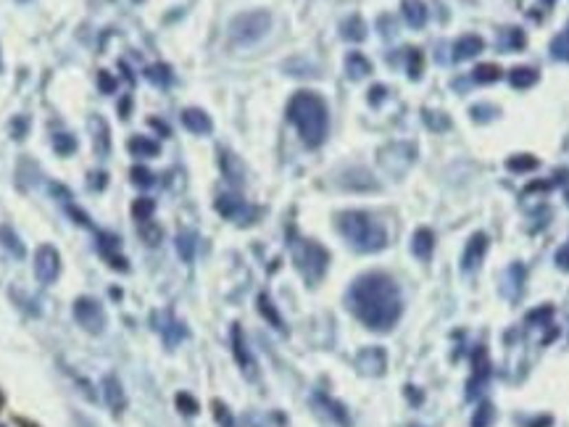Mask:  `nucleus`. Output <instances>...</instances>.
<instances>
[{
    "instance_id": "nucleus-36",
    "label": "nucleus",
    "mask_w": 569,
    "mask_h": 427,
    "mask_svg": "<svg viewBox=\"0 0 569 427\" xmlns=\"http://www.w3.org/2000/svg\"><path fill=\"white\" fill-rule=\"evenodd\" d=\"M498 116V111H495V106H485V103H477V106H472V119L474 122H490V119H495Z\"/></svg>"
},
{
    "instance_id": "nucleus-51",
    "label": "nucleus",
    "mask_w": 569,
    "mask_h": 427,
    "mask_svg": "<svg viewBox=\"0 0 569 427\" xmlns=\"http://www.w3.org/2000/svg\"><path fill=\"white\" fill-rule=\"evenodd\" d=\"M414 427H416V425H414Z\"/></svg>"
},
{
    "instance_id": "nucleus-14",
    "label": "nucleus",
    "mask_w": 569,
    "mask_h": 427,
    "mask_svg": "<svg viewBox=\"0 0 569 427\" xmlns=\"http://www.w3.org/2000/svg\"><path fill=\"white\" fill-rule=\"evenodd\" d=\"M411 251H414L416 259H422V261H427V259L432 256V251H435V235H432L429 227H419V230H416L414 243H411Z\"/></svg>"
},
{
    "instance_id": "nucleus-31",
    "label": "nucleus",
    "mask_w": 569,
    "mask_h": 427,
    "mask_svg": "<svg viewBox=\"0 0 569 427\" xmlns=\"http://www.w3.org/2000/svg\"><path fill=\"white\" fill-rule=\"evenodd\" d=\"M553 319V306L546 303V306H537L533 311H527V325H546Z\"/></svg>"
},
{
    "instance_id": "nucleus-29",
    "label": "nucleus",
    "mask_w": 569,
    "mask_h": 427,
    "mask_svg": "<svg viewBox=\"0 0 569 427\" xmlns=\"http://www.w3.org/2000/svg\"><path fill=\"white\" fill-rule=\"evenodd\" d=\"M406 56H409V77L419 79L422 72H425V56H422V50L419 47H409Z\"/></svg>"
},
{
    "instance_id": "nucleus-38",
    "label": "nucleus",
    "mask_w": 569,
    "mask_h": 427,
    "mask_svg": "<svg viewBox=\"0 0 569 427\" xmlns=\"http://www.w3.org/2000/svg\"><path fill=\"white\" fill-rule=\"evenodd\" d=\"M74 148H77V140H74L71 135H66V132H58V135H56V151H58V153L69 156Z\"/></svg>"
},
{
    "instance_id": "nucleus-30",
    "label": "nucleus",
    "mask_w": 569,
    "mask_h": 427,
    "mask_svg": "<svg viewBox=\"0 0 569 427\" xmlns=\"http://www.w3.org/2000/svg\"><path fill=\"white\" fill-rule=\"evenodd\" d=\"M153 211H156V204H153V198H137V201L132 204V214H135V219L148 221Z\"/></svg>"
},
{
    "instance_id": "nucleus-25",
    "label": "nucleus",
    "mask_w": 569,
    "mask_h": 427,
    "mask_svg": "<svg viewBox=\"0 0 569 427\" xmlns=\"http://www.w3.org/2000/svg\"><path fill=\"white\" fill-rule=\"evenodd\" d=\"M103 391H106V401L111 404V409L119 411L124 409V393H122V385L116 382L113 377H109L103 382Z\"/></svg>"
},
{
    "instance_id": "nucleus-37",
    "label": "nucleus",
    "mask_w": 569,
    "mask_h": 427,
    "mask_svg": "<svg viewBox=\"0 0 569 427\" xmlns=\"http://www.w3.org/2000/svg\"><path fill=\"white\" fill-rule=\"evenodd\" d=\"M132 182L137 188H150L153 185V174H150V169H145V166H135L132 169Z\"/></svg>"
},
{
    "instance_id": "nucleus-5",
    "label": "nucleus",
    "mask_w": 569,
    "mask_h": 427,
    "mask_svg": "<svg viewBox=\"0 0 569 427\" xmlns=\"http://www.w3.org/2000/svg\"><path fill=\"white\" fill-rule=\"evenodd\" d=\"M298 272L306 277V283L314 285L316 280H322L324 269L330 264V253L327 248H322L314 240H298L295 243V256H293Z\"/></svg>"
},
{
    "instance_id": "nucleus-33",
    "label": "nucleus",
    "mask_w": 569,
    "mask_h": 427,
    "mask_svg": "<svg viewBox=\"0 0 569 427\" xmlns=\"http://www.w3.org/2000/svg\"><path fill=\"white\" fill-rule=\"evenodd\" d=\"M177 248H179V256H182L185 261H190L192 253H195V237L190 235V232H182V235L177 237Z\"/></svg>"
},
{
    "instance_id": "nucleus-48",
    "label": "nucleus",
    "mask_w": 569,
    "mask_h": 427,
    "mask_svg": "<svg viewBox=\"0 0 569 427\" xmlns=\"http://www.w3.org/2000/svg\"><path fill=\"white\" fill-rule=\"evenodd\" d=\"M567 201H569V193H567Z\"/></svg>"
},
{
    "instance_id": "nucleus-28",
    "label": "nucleus",
    "mask_w": 569,
    "mask_h": 427,
    "mask_svg": "<svg viewBox=\"0 0 569 427\" xmlns=\"http://www.w3.org/2000/svg\"><path fill=\"white\" fill-rule=\"evenodd\" d=\"M551 56L559 61H569V32H561L551 40Z\"/></svg>"
},
{
    "instance_id": "nucleus-15",
    "label": "nucleus",
    "mask_w": 569,
    "mask_h": 427,
    "mask_svg": "<svg viewBox=\"0 0 569 427\" xmlns=\"http://www.w3.org/2000/svg\"><path fill=\"white\" fill-rule=\"evenodd\" d=\"M401 11H403V19L411 30H422L427 21V8L422 0H403L401 3Z\"/></svg>"
},
{
    "instance_id": "nucleus-7",
    "label": "nucleus",
    "mask_w": 569,
    "mask_h": 427,
    "mask_svg": "<svg viewBox=\"0 0 569 427\" xmlns=\"http://www.w3.org/2000/svg\"><path fill=\"white\" fill-rule=\"evenodd\" d=\"M490 377V359L485 348H474L472 353V377L467 385V398H477L480 391L485 388V382Z\"/></svg>"
},
{
    "instance_id": "nucleus-18",
    "label": "nucleus",
    "mask_w": 569,
    "mask_h": 427,
    "mask_svg": "<svg viewBox=\"0 0 569 427\" xmlns=\"http://www.w3.org/2000/svg\"><path fill=\"white\" fill-rule=\"evenodd\" d=\"M346 72L350 79H364L372 74V63H369V58L361 56V53H350V56L346 58Z\"/></svg>"
},
{
    "instance_id": "nucleus-35",
    "label": "nucleus",
    "mask_w": 569,
    "mask_h": 427,
    "mask_svg": "<svg viewBox=\"0 0 569 427\" xmlns=\"http://www.w3.org/2000/svg\"><path fill=\"white\" fill-rule=\"evenodd\" d=\"M0 243H3L5 248H11L16 256H24V245L16 240V235L11 232V230H8V227H0Z\"/></svg>"
},
{
    "instance_id": "nucleus-27",
    "label": "nucleus",
    "mask_w": 569,
    "mask_h": 427,
    "mask_svg": "<svg viewBox=\"0 0 569 427\" xmlns=\"http://www.w3.org/2000/svg\"><path fill=\"white\" fill-rule=\"evenodd\" d=\"M493 417H495V409H493V404H490V401H482V404L477 406V411H474L472 427H490Z\"/></svg>"
},
{
    "instance_id": "nucleus-17",
    "label": "nucleus",
    "mask_w": 569,
    "mask_h": 427,
    "mask_svg": "<svg viewBox=\"0 0 569 427\" xmlns=\"http://www.w3.org/2000/svg\"><path fill=\"white\" fill-rule=\"evenodd\" d=\"M537 69H533V66H514L511 72H509V82H511V87H517V90H527V87H533L537 82Z\"/></svg>"
},
{
    "instance_id": "nucleus-12",
    "label": "nucleus",
    "mask_w": 569,
    "mask_h": 427,
    "mask_svg": "<svg viewBox=\"0 0 569 427\" xmlns=\"http://www.w3.org/2000/svg\"><path fill=\"white\" fill-rule=\"evenodd\" d=\"M485 50V40L480 34H464L458 37L456 45H454V58L456 61H467V58H474Z\"/></svg>"
},
{
    "instance_id": "nucleus-24",
    "label": "nucleus",
    "mask_w": 569,
    "mask_h": 427,
    "mask_svg": "<svg viewBox=\"0 0 569 427\" xmlns=\"http://www.w3.org/2000/svg\"><path fill=\"white\" fill-rule=\"evenodd\" d=\"M472 79L474 82H480V85L498 82V79H501V66H498V63H480V66H474Z\"/></svg>"
},
{
    "instance_id": "nucleus-21",
    "label": "nucleus",
    "mask_w": 569,
    "mask_h": 427,
    "mask_svg": "<svg viewBox=\"0 0 569 427\" xmlns=\"http://www.w3.org/2000/svg\"><path fill=\"white\" fill-rule=\"evenodd\" d=\"M506 280H511V283H514V287L504 285V293L511 300H517V296L522 293V285H524V267H522V264H511V267H509V272H506Z\"/></svg>"
},
{
    "instance_id": "nucleus-44",
    "label": "nucleus",
    "mask_w": 569,
    "mask_h": 427,
    "mask_svg": "<svg viewBox=\"0 0 569 427\" xmlns=\"http://www.w3.org/2000/svg\"><path fill=\"white\" fill-rule=\"evenodd\" d=\"M553 419L551 417H540V419H533V422H527V427H551Z\"/></svg>"
},
{
    "instance_id": "nucleus-32",
    "label": "nucleus",
    "mask_w": 569,
    "mask_h": 427,
    "mask_svg": "<svg viewBox=\"0 0 569 427\" xmlns=\"http://www.w3.org/2000/svg\"><path fill=\"white\" fill-rule=\"evenodd\" d=\"M148 79H153L156 85H169L172 82V72H169V66H164V63H156V66H148Z\"/></svg>"
},
{
    "instance_id": "nucleus-11",
    "label": "nucleus",
    "mask_w": 569,
    "mask_h": 427,
    "mask_svg": "<svg viewBox=\"0 0 569 427\" xmlns=\"http://www.w3.org/2000/svg\"><path fill=\"white\" fill-rule=\"evenodd\" d=\"M385 351L382 348H364L359 353V369L361 375H369V377H377L385 372Z\"/></svg>"
},
{
    "instance_id": "nucleus-42",
    "label": "nucleus",
    "mask_w": 569,
    "mask_h": 427,
    "mask_svg": "<svg viewBox=\"0 0 569 427\" xmlns=\"http://www.w3.org/2000/svg\"><path fill=\"white\" fill-rule=\"evenodd\" d=\"M556 264H559L561 269H569V243L556 251Z\"/></svg>"
},
{
    "instance_id": "nucleus-49",
    "label": "nucleus",
    "mask_w": 569,
    "mask_h": 427,
    "mask_svg": "<svg viewBox=\"0 0 569 427\" xmlns=\"http://www.w3.org/2000/svg\"><path fill=\"white\" fill-rule=\"evenodd\" d=\"M567 32H569V27H567Z\"/></svg>"
},
{
    "instance_id": "nucleus-16",
    "label": "nucleus",
    "mask_w": 569,
    "mask_h": 427,
    "mask_svg": "<svg viewBox=\"0 0 569 427\" xmlns=\"http://www.w3.org/2000/svg\"><path fill=\"white\" fill-rule=\"evenodd\" d=\"M232 351H235V362L240 364V369L251 372V369H253V359H251V351H248V346H245V338H243V330H240V325H235V327H232Z\"/></svg>"
},
{
    "instance_id": "nucleus-8",
    "label": "nucleus",
    "mask_w": 569,
    "mask_h": 427,
    "mask_svg": "<svg viewBox=\"0 0 569 427\" xmlns=\"http://www.w3.org/2000/svg\"><path fill=\"white\" fill-rule=\"evenodd\" d=\"M216 208H219V214L224 219H232L237 224H248L251 221L245 214H251L253 208L237 193H221L219 198H216ZM251 217H256V214H251Z\"/></svg>"
},
{
    "instance_id": "nucleus-2",
    "label": "nucleus",
    "mask_w": 569,
    "mask_h": 427,
    "mask_svg": "<svg viewBox=\"0 0 569 427\" xmlns=\"http://www.w3.org/2000/svg\"><path fill=\"white\" fill-rule=\"evenodd\" d=\"M287 119L295 124L298 135L309 148H319L327 129H330V113H327V103L311 90H298L287 103Z\"/></svg>"
},
{
    "instance_id": "nucleus-45",
    "label": "nucleus",
    "mask_w": 569,
    "mask_h": 427,
    "mask_svg": "<svg viewBox=\"0 0 569 427\" xmlns=\"http://www.w3.org/2000/svg\"><path fill=\"white\" fill-rule=\"evenodd\" d=\"M379 98H385V87H382V85H375V90L369 93V100H372V103H377Z\"/></svg>"
},
{
    "instance_id": "nucleus-22",
    "label": "nucleus",
    "mask_w": 569,
    "mask_h": 427,
    "mask_svg": "<svg viewBox=\"0 0 569 427\" xmlns=\"http://www.w3.org/2000/svg\"><path fill=\"white\" fill-rule=\"evenodd\" d=\"M340 34H343L346 40H353V43H361L364 37H366V27H364V19H361V16H350V19H346V24L340 27Z\"/></svg>"
},
{
    "instance_id": "nucleus-50",
    "label": "nucleus",
    "mask_w": 569,
    "mask_h": 427,
    "mask_svg": "<svg viewBox=\"0 0 569 427\" xmlns=\"http://www.w3.org/2000/svg\"><path fill=\"white\" fill-rule=\"evenodd\" d=\"M0 427H3V425H0Z\"/></svg>"
},
{
    "instance_id": "nucleus-10",
    "label": "nucleus",
    "mask_w": 569,
    "mask_h": 427,
    "mask_svg": "<svg viewBox=\"0 0 569 427\" xmlns=\"http://www.w3.org/2000/svg\"><path fill=\"white\" fill-rule=\"evenodd\" d=\"M485 253H488V235H485V232H474L472 240H469L467 248H464L461 269H464V272H474V269L482 264Z\"/></svg>"
},
{
    "instance_id": "nucleus-23",
    "label": "nucleus",
    "mask_w": 569,
    "mask_h": 427,
    "mask_svg": "<svg viewBox=\"0 0 569 427\" xmlns=\"http://www.w3.org/2000/svg\"><path fill=\"white\" fill-rule=\"evenodd\" d=\"M126 148H129V153H135V156H145V158L158 156V142L148 140V138H132V140L126 142Z\"/></svg>"
},
{
    "instance_id": "nucleus-6",
    "label": "nucleus",
    "mask_w": 569,
    "mask_h": 427,
    "mask_svg": "<svg viewBox=\"0 0 569 427\" xmlns=\"http://www.w3.org/2000/svg\"><path fill=\"white\" fill-rule=\"evenodd\" d=\"M61 272V259H58V251L53 245H43L37 248V256H34V274L40 277V283H56Z\"/></svg>"
},
{
    "instance_id": "nucleus-20",
    "label": "nucleus",
    "mask_w": 569,
    "mask_h": 427,
    "mask_svg": "<svg viewBox=\"0 0 569 427\" xmlns=\"http://www.w3.org/2000/svg\"><path fill=\"white\" fill-rule=\"evenodd\" d=\"M537 161L535 156H530V153H517V156L506 158V169L514 174H524V172H533V169H537Z\"/></svg>"
},
{
    "instance_id": "nucleus-3",
    "label": "nucleus",
    "mask_w": 569,
    "mask_h": 427,
    "mask_svg": "<svg viewBox=\"0 0 569 427\" xmlns=\"http://www.w3.org/2000/svg\"><path fill=\"white\" fill-rule=\"evenodd\" d=\"M337 230L348 243L361 253L382 251L388 245V232L372 214L366 211H343L337 217Z\"/></svg>"
},
{
    "instance_id": "nucleus-43",
    "label": "nucleus",
    "mask_w": 569,
    "mask_h": 427,
    "mask_svg": "<svg viewBox=\"0 0 569 427\" xmlns=\"http://www.w3.org/2000/svg\"><path fill=\"white\" fill-rule=\"evenodd\" d=\"M553 182H546V179H540V182H530L527 188H524V193H535V190H551Z\"/></svg>"
},
{
    "instance_id": "nucleus-46",
    "label": "nucleus",
    "mask_w": 569,
    "mask_h": 427,
    "mask_svg": "<svg viewBox=\"0 0 569 427\" xmlns=\"http://www.w3.org/2000/svg\"><path fill=\"white\" fill-rule=\"evenodd\" d=\"M148 124L150 127H156L158 132H161V135H164V138H166V135H169V127L164 124V122H158V119H150V122H148Z\"/></svg>"
},
{
    "instance_id": "nucleus-47",
    "label": "nucleus",
    "mask_w": 569,
    "mask_h": 427,
    "mask_svg": "<svg viewBox=\"0 0 569 427\" xmlns=\"http://www.w3.org/2000/svg\"><path fill=\"white\" fill-rule=\"evenodd\" d=\"M543 3H546V6H551V3H553V0H543Z\"/></svg>"
},
{
    "instance_id": "nucleus-9",
    "label": "nucleus",
    "mask_w": 569,
    "mask_h": 427,
    "mask_svg": "<svg viewBox=\"0 0 569 427\" xmlns=\"http://www.w3.org/2000/svg\"><path fill=\"white\" fill-rule=\"evenodd\" d=\"M74 316H77V322L85 327L87 332H100L103 330V309H100V303L93 298H79L77 303H74Z\"/></svg>"
},
{
    "instance_id": "nucleus-19",
    "label": "nucleus",
    "mask_w": 569,
    "mask_h": 427,
    "mask_svg": "<svg viewBox=\"0 0 569 427\" xmlns=\"http://www.w3.org/2000/svg\"><path fill=\"white\" fill-rule=\"evenodd\" d=\"M524 45H527V37H524V32L520 30V27H509V30L501 34V40H498V50H514V53H520V50H524Z\"/></svg>"
},
{
    "instance_id": "nucleus-40",
    "label": "nucleus",
    "mask_w": 569,
    "mask_h": 427,
    "mask_svg": "<svg viewBox=\"0 0 569 427\" xmlns=\"http://www.w3.org/2000/svg\"><path fill=\"white\" fill-rule=\"evenodd\" d=\"M177 404H179V411H185V414H195L198 411V404H195V398L188 393H179L177 395Z\"/></svg>"
},
{
    "instance_id": "nucleus-4",
    "label": "nucleus",
    "mask_w": 569,
    "mask_h": 427,
    "mask_svg": "<svg viewBox=\"0 0 569 427\" xmlns=\"http://www.w3.org/2000/svg\"><path fill=\"white\" fill-rule=\"evenodd\" d=\"M269 27H271L269 11H261V8L245 11V14L232 19V24H230V40L235 45H253V43H258L267 34Z\"/></svg>"
},
{
    "instance_id": "nucleus-26",
    "label": "nucleus",
    "mask_w": 569,
    "mask_h": 427,
    "mask_svg": "<svg viewBox=\"0 0 569 427\" xmlns=\"http://www.w3.org/2000/svg\"><path fill=\"white\" fill-rule=\"evenodd\" d=\"M258 311L267 316L269 322L277 327V330H284V325H282V316H280V311L271 306V300H269V296H258Z\"/></svg>"
},
{
    "instance_id": "nucleus-41",
    "label": "nucleus",
    "mask_w": 569,
    "mask_h": 427,
    "mask_svg": "<svg viewBox=\"0 0 569 427\" xmlns=\"http://www.w3.org/2000/svg\"><path fill=\"white\" fill-rule=\"evenodd\" d=\"M98 82H100L103 93H113V87H116V79L111 77L109 72H100V74H98Z\"/></svg>"
},
{
    "instance_id": "nucleus-34",
    "label": "nucleus",
    "mask_w": 569,
    "mask_h": 427,
    "mask_svg": "<svg viewBox=\"0 0 569 427\" xmlns=\"http://www.w3.org/2000/svg\"><path fill=\"white\" fill-rule=\"evenodd\" d=\"M422 116H425V122L432 127L435 132H445V129L451 127V119H448V116H443V113H435V111H425Z\"/></svg>"
},
{
    "instance_id": "nucleus-13",
    "label": "nucleus",
    "mask_w": 569,
    "mask_h": 427,
    "mask_svg": "<svg viewBox=\"0 0 569 427\" xmlns=\"http://www.w3.org/2000/svg\"><path fill=\"white\" fill-rule=\"evenodd\" d=\"M182 124L195 135H208L211 132V116L201 109H185L182 111Z\"/></svg>"
},
{
    "instance_id": "nucleus-39",
    "label": "nucleus",
    "mask_w": 569,
    "mask_h": 427,
    "mask_svg": "<svg viewBox=\"0 0 569 427\" xmlns=\"http://www.w3.org/2000/svg\"><path fill=\"white\" fill-rule=\"evenodd\" d=\"M214 417L219 419L221 427H235V419H232V414L227 411V406H224L221 401H214Z\"/></svg>"
},
{
    "instance_id": "nucleus-1",
    "label": "nucleus",
    "mask_w": 569,
    "mask_h": 427,
    "mask_svg": "<svg viewBox=\"0 0 569 427\" xmlns=\"http://www.w3.org/2000/svg\"><path fill=\"white\" fill-rule=\"evenodd\" d=\"M348 306L369 330L388 332L398 325L403 300H401V290L393 283V277L382 272H369L350 285Z\"/></svg>"
}]
</instances>
